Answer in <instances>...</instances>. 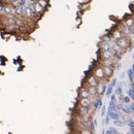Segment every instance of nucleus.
<instances>
[{
  "instance_id": "nucleus-11",
  "label": "nucleus",
  "mask_w": 134,
  "mask_h": 134,
  "mask_svg": "<svg viewBox=\"0 0 134 134\" xmlns=\"http://www.w3.org/2000/svg\"><path fill=\"white\" fill-rule=\"evenodd\" d=\"M33 9H34V11H35V12H37V13H41V12H42V10H44V7H42L41 5H39V4L36 2V3L34 4Z\"/></svg>"
},
{
  "instance_id": "nucleus-13",
  "label": "nucleus",
  "mask_w": 134,
  "mask_h": 134,
  "mask_svg": "<svg viewBox=\"0 0 134 134\" xmlns=\"http://www.w3.org/2000/svg\"><path fill=\"white\" fill-rule=\"evenodd\" d=\"M25 15H26L27 17H31V16H32V10H31L30 7H27V8L25 9Z\"/></svg>"
},
{
  "instance_id": "nucleus-5",
  "label": "nucleus",
  "mask_w": 134,
  "mask_h": 134,
  "mask_svg": "<svg viewBox=\"0 0 134 134\" xmlns=\"http://www.w3.org/2000/svg\"><path fill=\"white\" fill-rule=\"evenodd\" d=\"M124 36V34L120 31V30H115L114 32H112V35H111V37H112V39L114 40H119V39H121L122 37Z\"/></svg>"
},
{
  "instance_id": "nucleus-7",
  "label": "nucleus",
  "mask_w": 134,
  "mask_h": 134,
  "mask_svg": "<svg viewBox=\"0 0 134 134\" xmlns=\"http://www.w3.org/2000/svg\"><path fill=\"white\" fill-rule=\"evenodd\" d=\"M87 82H88V84L90 85V87H97V86H98V80L96 79L94 75L90 76Z\"/></svg>"
},
{
  "instance_id": "nucleus-4",
  "label": "nucleus",
  "mask_w": 134,
  "mask_h": 134,
  "mask_svg": "<svg viewBox=\"0 0 134 134\" xmlns=\"http://www.w3.org/2000/svg\"><path fill=\"white\" fill-rule=\"evenodd\" d=\"M114 51H102L101 52V57L102 59H112L114 58Z\"/></svg>"
},
{
  "instance_id": "nucleus-9",
  "label": "nucleus",
  "mask_w": 134,
  "mask_h": 134,
  "mask_svg": "<svg viewBox=\"0 0 134 134\" xmlns=\"http://www.w3.org/2000/svg\"><path fill=\"white\" fill-rule=\"evenodd\" d=\"M124 25L126 27H128V28H131L134 26V20L132 18H128V19H126L125 20V22H124Z\"/></svg>"
},
{
  "instance_id": "nucleus-3",
  "label": "nucleus",
  "mask_w": 134,
  "mask_h": 134,
  "mask_svg": "<svg viewBox=\"0 0 134 134\" xmlns=\"http://www.w3.org/2000/svg\"><path fill=\"white\" fill-rule=\"evenodd\" d=\"M91 104H92V101H91L90 99H88V98H81V100H80V105L82 107H90L91 106Z\"/></svg>"
},
{
  "instance_id": "nucleus-2",
  "label": "nucleus",
  "mask_w": 134,
  "mask_h": 134,
  "mask_svg": "<svg viewBox=\"0 0 134 134\" xmlns=\"http://www.w3.org/2000/svg\"><path fill=\"white\" fill-rule=\"evenodd\" d=\"M94 76L97 80H102L105 77L104 72H103V68L102 67H97L94 69Z\"/></svg>"
},
{
  "instance_id": "nucleus-1",
  "label": "nucleus",
  "mask_w": 134,
  "mask_h": 134,
  "mask_svg": "<svg viewBox=\"0 0 134 134\" xmlns=\"http://www.w3.org/2000/svg\"><path fill=\"white\" fill-rule=\"evenodd\" d=\"M117 44L118 45L122 48V50H126V48H128L129 45H130V39L129 37H127V36H123L121 39H119L117 41Z\"/></svg>"
},
{
  "instance_id": "nucleus-8",
  "label": "nucleus",
  "mask_w": 134,
  "mask_h": 134,
  "mask_svg": "<svg viewBox=\"0 0 134 134\" xmlns=\"http://www.w3.org/2000/svg\"><path fill=\"white\" fill-rule=\"evenodd\" d=\"M80 95H81V98H88V99H90V100L92 99V96L90 95L89 91H88L87 89H82Z\"/></svg>"
},
{
  "instance_id": "nucleus-14",
  "label": "nucleus",
  "mask_w": 134,
  "mask_h": 134,
  "mask_svg": "<svg viewBox=\"0 0 134 134\" xmlns=\"http://www.w3.org/2000/svg\"><path fill=\"white\" fill-rule=\"evenodd\" d=\"M81 134H92V132H91L88 128H84L81 130Z\"/></svg>"
},
{
  "instance_id": "nucleus-15",
  "label": "nucleus",
  "mask_w": 134,
  "mask_h": 134,
  "mask_svg": "<svg viewBox=\"0 0 134 134\" xmlns=\"http://www.w3.org/2000/svg\"><path fill=\"white\" fill-rule=\"evenodd\" d=\"M39 5H41L42 7H45V6L46 5V1L45 0H38V2H37Z\"/></svg>"
},
{
  "instance_id": "nucleus-16",
  "label": "nucleus",
  "mask_w": 134,
  "mask_h": 134,
  "mask_svg": "<svg viewBox=\"0 0 134 134\" xmlns=\"http://www.w3.org/2000/svg\"><path fill=\"white\" fill-rule=\"evenodd\" d=\"M9 1H11V2H16L17 0H9Z\"/></svg>"
},
{
  "instance_id": "nucleus-12",
  "label": "nucleus",
  "mask_w": 134,
  "mask_h": 134,
  "mask_svg": "<svg viewBox=\"0 0 134 134\" xmlns=\"http://www.w3.org/2000/svg\"><path fill=\"white\" fill-rule=\"evenodd\" d=\"M87 90L89 91L91 96H95L97 94V87H89Z\"/></svg>"
},
{
  "instance_id": "nucleus-6",
  "label": "nucleus",
  "mask_w": 134,
  "mask_h": 134,
  "mask_svg": "<svg viewBox=\"0 0 134 134\" xmlns=\"http://www.w3.org/2000/svg\"><path fill=\"white\" fill-rule=\"evenodd\" d=\"M103 68V72H104V75L107 76V77H110L112 72H114V69H112V67L110 66H102Z\"/></svg>"
},
{
  "instance_id": "nucleus-10",
  "label": "nucleus",
  "mask_w": 134,
  "mask_h": 134,
  "mask_svg": "<svg viewBox=\"0 0 134 134\" xmlns=\"http://www.w3.org/2000/svg\"><path fill=\"white\" fill-rule=\"evenodd\" d=\"M101 63L103 66H110L111 67V65L114 64V60L112 59H102Z\"/></svg>"
}]
</instances>
